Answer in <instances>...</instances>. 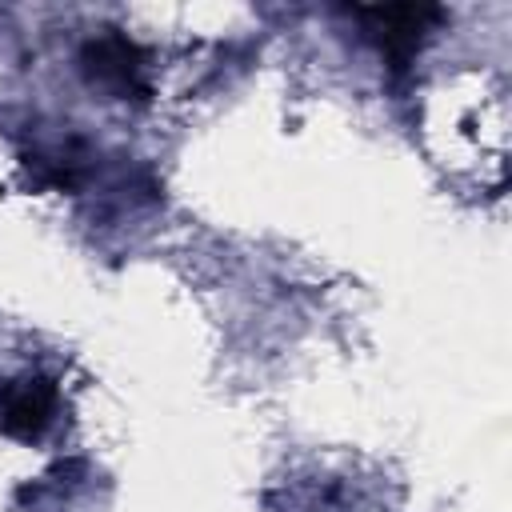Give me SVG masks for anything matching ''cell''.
<instances>
[{
	"instance_id": "1",
	"label": "cell",
	"mask_w": 512,
	"mask_h": 512,
	"mask_svg": "<svg viewBox=\"0 0 512 512\" xmlns=\"http://www.w3.org/2000/svg\"><path fill=\"white\" fill-rule=\"evenodd\" d=\"M356 16L372 28V36L380 40L388 64H392L396 72H404L408 60L416 56L424 32H428L444 12L432 8V4H388V8H356Z\"/></svg>"
},
{
	"instance_id": "2",
	"label": "cell",
	"mask_w": 512,
	"mask_h": 512,
	"mask_svg": "<svg viewBox=\"0 0 512 512\" xmlns=\"http://www.w3.org/2000/svg\"><path fill=\"white\" fill-rule=\"evenodd\" d=\"M60 392L48 376H20L0 384V432L12 440H36L52 424Z\"/></svg>"
},
{
	"instance_id": "3",
	"label": "cell",
	"mask_w": 512,
	"mask_h": 512,
	"mask_svg": "<svg viewBox=\"0 0 512 512\" xmlns=\"http://www.w3.org/2000/svg\"><path fill=\"white\" fill-rule=\"evenodd\" d=\"M80 60H84V72L92 80L108 84L116 96H144L148 92V84H144V52L120 32H104V36L88 40Z\"/></svg>"
}]
</instances>
